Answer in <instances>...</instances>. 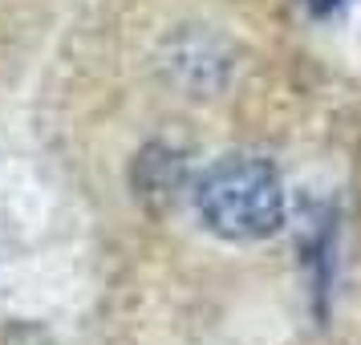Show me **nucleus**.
<instances>
[{
  "label": "nucleus",
  "mask_w": 361,
  "mask_h": 345,
  "mask_svg": "<svg viewBox=\"0 0 361 345\" xmlns=\"http://www.w3.org/2000/svg\"><path fill=\"white\" fill-rule=\"evenodd\" d=\"M183 159L166 147H150L142 159H138V171H134V187L142 199H163V203H175L183 187Z\"/></svg>",
  "instance_id": "nucleus-2"
},
{
  "label": "nucleus",
  "mask_w": 361,
  "mask_h": 345,
  "mask_svg": "<svg viewBox=\"0 0 361 345\" xmlns=\"http://www.w3.org/2000/svg\"><path fill=\"white\" fill-rule=\"evenodd\" d=\"M349 0H309V8L317 13V17H333L337 8H345Z\"/></svg>",
  "instance_id": "nucleus-3"
},
{
  "label": "nucleus",
  "mask_w": 361,
  "mask_h": 345,
  "mask_svg": "<svg viewBox=\"0 0 361 345\" xmlns=\"http://www.w3.org/2000/svg\"><path fill=\"white\" fill-rule=\"evenodd\" d=\"M195 207L207 231L231 244L268 240L284 228V183L268 159L228 155L203 171L195 187Z\"/></svg>",
  "instance_id": "nucleus-1"
}]
</instances>
